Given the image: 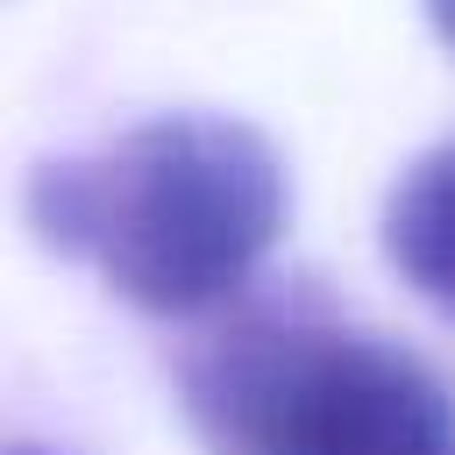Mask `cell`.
Here are the masks:
<instances>
[{
  "label": "cell",
  "mask_w": 455,
  "mask_h": 455,
  "mask_svg": "<svg viewBox=\"0 0 455 455\" xmlns=\"http://www.w3.org/2000/svg\"><path fill=\"white\" fill-rule=\"evenodd\" d=\"M21 213L43 249L85 263L135 313L213 320L256 291L291 185L249 121L149 114L92 149L36 164Z\"/></svg>",
  "instance_id": "cell-1"
},
{
  "label": "cell",
  "mask_w": 455,
  "mask_h": 455,
  "mask_svg": "<svg viewBox=\"0 0 455 455\" xmlns=\"http://www.w3.org/2000/svg\"><path fill=\"white\" fill-rule=\"evenodd\" d=\"M178 405L206 455H455V384L313 284L199 320Z\"/></svg>",
  "instance_id": "cell-2"
},
{
  "label": "cell",
  "mask_w": 455,
  "mask_h": 455,
  "mask_svg": "<svg viewBox=\"0 0 455 455\" xmlns=\"http://www.w3.org/2000/svg\"><path fill=\"white\" fill-rule=\"evenodd\" d=\"M377 235H384V263L412 284V299L455 320V142H434L398 171Z\"/></svg>",
  "instance_id": "cell-3"
},
{
  "label": "cell",
  "mask_w": 455,
  "mask_h": 455,
  "mask_svg": "<svg viewBox=\"0 0 455 455\" xmlns=\"http://www.w3.org/2000/svg\"><path fill=\"white\" fill-rule=\"evenodd\" d=\"M427 21H434V36L455 50V0H427Z\"/></svg>",
  "instance_id": "cell-4"
},
{
  "label": "cell",
  "mask_w": 455,
  "mask_h": 455,
  "mask_svg": "<svg viewBox=\"0 0 455 455\" xmlns=\"http://www.w3.org/2000/svg\"><path fill=\"white\" fill-rule=\"evenodd\" d=\"M7 455H57V448H43V441H14Z\"/></svg>",
  "instance_id": "cell-5"
}]
</instances>
